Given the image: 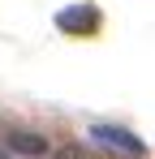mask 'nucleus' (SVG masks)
Masks as SVG:
<instances>
[{
	"label": "nucleus",
	"mask_w": 155,
	"mask_h": 159,
	"mask_svg": "<svg viewBox=\"0 0 155 159\" xmlns=\"http://www.w3.org/2000/svg\"><path fill=\"white\" fill-rule=\"evenodd\" d=\"M0 159H13V155H9V151H4V146H0Z\"/></svg>",
	"instance_id": "4"
},
{
	"label": "nucleus",
	"mask_w": 155,
	"mask_h": 159,
	"mask_svg": "<svg viewBox=\"0 0 155 159\" xmlns=\"http://www.w3.org/2000/svg\"><path fill=\"white\" fill-rule=\"evenodd\" d=\"M56 26L65 30V34H91V30L99 26V9H95V4H73V9H60V13H56Z\"/></svg>",
	"instance_id": "2"
},
{
	"label": "nucleus",
	"mask_w": 155,
	"mask_h": 159,
	"mask_svg": "<svg viewBox=\"0 0 155 159\" xmlns=\"http://www.w3.org/2000/svg\"><path fill=\"white\" fill-rule=\"evenodd\" d=\"M91 142L103 146L108 155H121V159H142L147 155V142L134 138L129 129H121V125H91Z\"/></svg>",
	"instance_id": "1"
},
{
	"label": "nucleus",
	"mask_w": 155,
	"mask_h": 159,
	"mask_svg": "<svg viewBox=\"0 0 155 159\" xmlns=\"http://www.w3.org/2000/svg\"><path fill=\"white\" fill-rule=\"evenodd\" d=\"M9 155L43 159V155H48V138L35 133V129H9Z\"/></svg>",
	"instance_id": "3"
}]
</instances>
